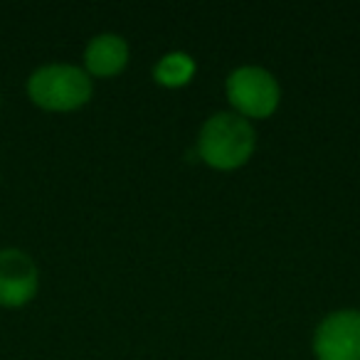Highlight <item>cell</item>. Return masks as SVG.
<instances>
[{"instance_id":"6da1fadb","label":"cell","mask_w":360,"mask_h":360,"mask_svg":"<svg viewBox=\"0 0 360 360\" xmlns=\"http://www.w3.org/2000/svg\"><path fill=\"white\" fill-rule=\"evenodd\" d=\"M255 143L257 136L250 121L235 111H220L202 124L198 136V158L210 168L235 170L252 158Z\"/></svg>"},{"instance_id":"7a4b0ae2","label":"cell","mask_w":360,"mask_h":360,"mask_svg":"<svg viewBox=\"0 0 360 360\" xmlns=\"http://www.w3.org/2000/svg\"><path fill=\"white\" fill-rule=\"evenodd\" d=\"M27 94L42 109L72 111L91 99V79L82 67L45 65L30 75Z\"/></svg>"},{"instance_id":"3957f363","label":"cell","mask_w":360,"mask_h":360,"mask_svg":"<svg viewBox=\"0 0 360 360\" xmlns=\"http://www.w3.org/2000/svg\"><path fill=\"white\" fill-rule=\"evenodd\" d=\"M227 99L242 119H266L279 106V84L262 67H240L227 77Z\"/></svg>"},{"instance_id":"277c9868","label":"cell","mask_w":360,"mask_h":360,"mask_svg":"<svg viewBox=\"0 0 360 360\" xmlns=\"http://www.w3.org/2000/svg\"><path fill=\"white\" fill-rule=\"evenodd\" d=\"M319 360H360V311L343 309L328 314L314 333Z\"/></svg>"},{"instance_id":"5b68a950","label":"cell","mask_w":360,"mask_h":360,"mask_svg":"<svg viewBox=\"0 0 360 360\" xmlns=\"http://www.w3.org/2000/svg\"><path fill=\"white\" fill-rule=\"evenodd\" d=\"M40 284V271L27 252L0 250V304L22 306L35 296Z\"/></svg>"},{"instance_id":"8992f818","label":"cell","mask_w":360,"mask_h":360,"mask_svg":"<svg viewBox=\"0 0 360 360\" xmlns=\"http://www.w3.org/2000/svg\"><path fill=\"white\" fill-rule=\"evenodd\" d=\"M86 75L94 77H116L129 65V45L121 35L104 32L89 40L84 50Z\"/></svg>"},{"instance_id":"52a82bcc","label":"cell","mask_w":360,"mask_h":360,"mask_svg":"<svg viewBox=\"0 0 360 360\" xmlns=\"http://www.w3.org/2000/svg\"><path fill=\"white\" fill-rule=\"evenodd\" d=\"M195 77V62L186 52H170L158 60V65L153 67V79L160 86H168V89H178V86H186L188 82Z\"/></svg>"}]
</instances>
